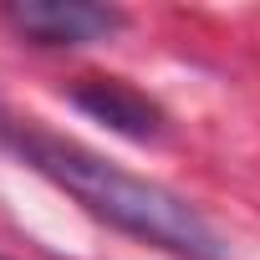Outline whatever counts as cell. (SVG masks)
I'll use <instances>...</instances> for the list:
<instances>
[{"label": "cell", "instance_id": "3957f363", "mask_svg": "<svg viewBox=\"0 0 260 260\" xmlns=\"http://www.w3.org/2000/svg\"><path fill=\"white\" fill-rule=\"evenodd\" d=\"M72 102H77L82 112H92L97 122H107L112 133L133 138V143H153V138L164 133V112H158L143 92H133L127 82L87 77V82H77V87H72Z\"/></svg>", "mask_w": 260, "mask_h": 260}, {"label": "cell", "instance_id": "7a4b0ae2", "mask_svg": "<svg viewBox=\"0 0 260 260\" xmlns=\"http://www.w3.org/2000/svg\"><path fill=\"white\" fill-rule=\"evenodd\" d=\"M11 21L41 46H87L107 41L122 26L112 6H92V0H26V6H11Z\"/></svg>", "mask_w": 260, "mask_h": 260}, {"label": "cell", "instance_id": "6da1fadb", "mask_svg": "<svg viewBox=\"0 0 260 260\" xmlns=\"http://www.w3.org/2000/svg\"><path fill=\"white\" fill-rule=\"evenodd\" d=\"M6 143L16 148L21 164H31L41 179H51L61 194H72L92 219L133 235L153 250H169L179 260H224V245L209 230V219L189 199H179L174 189L138 179V174L107 164L102 153L67 143V138H51V133H36V127L11 133Z\"/></svg>", "mask_w": 260, "mask_h": 260}]
</instances>
